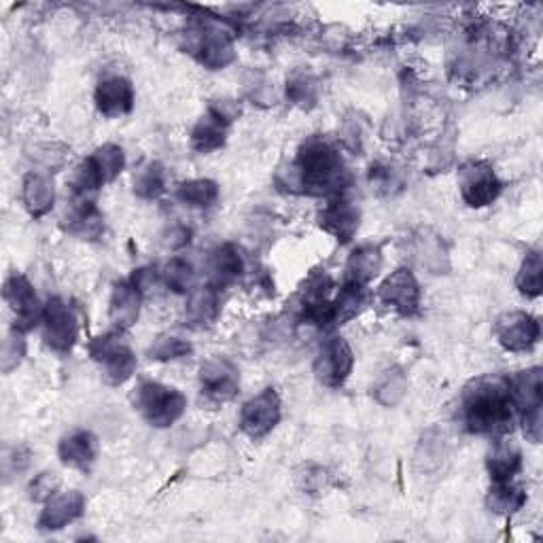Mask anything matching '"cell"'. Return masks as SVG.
I'll list each match as a JSON object with an SVG mask.
<instances>
[{"label":"cell","mask_w":543,"mask_h":543,"mask_svg":"<svg viewBox=\"0 0 543 543\" xmlns=\"http://www.w3.org/2000/svg\"><path fill=\"white\" fill-rule=\"evenodd\" d=\"M3 297L9 310L15 314V329H20L26 334V331L41 325L45 304H41L37 291H34L32 283L24 274L13 272L5 280Z\"/></svg>","instance_id":"cell-10"},{"label":"cell","mask_w":543,"mask_h":543,"mask_svg":"<svg viewBox=\"0 0 543 543\" xmlns=\"http://www.w3.org/2000/svg\"><path fill=\"white\" fill-rule=\"evenodd\" d=\"M459 189L461 198L471 208H484L497 202L503 191V183L497 177L495 168L488 162L474 160L461 166L459 170Z\"/></svg>","instance_id":"cell-8"},{"label":"cell","mask_w":543,"mask_h":543,"mask_svg":"<svg viewBox=\"0 0 543 543\" xmlns=\"http://www.w3.org/2000/svg\"><path fill=\"white\" fill-rule=\"evenodd\" d=\"M297 480H300V486H302L304 493L317 495V493H321V490H325L327 474H325L323 467L308 465V467H304V474L297 476Z\"/></svg>","instance_id":"cell-42"},{"label":"cell","mask_w":543,"mask_h":543,"mask_svg":"<svg viewBox=\"0 0 543 543\" xmlns=\"http://www.w3.org/2000/svg\"><path fill=\"white\" fill-rule=\"evenodd\" d=\"M143 306V291L132 280H119L113 287L109 302V321L117 331H126L136 325Z\"/></svg>","instance_id":"cell-19"},{"label":"cell","mask_w":543,"mask_h":543,"mask_svg":"<svg viewBox=\"0 0 543 543\" xmlns=\"http://www.w3.org/2000/svg\"><path fill=\"white\" fill-rule=\"evenodd\" d=\"M486 503L490 507V512L501 514V516H512L518 510H522L524 503H527V493L524 488L512 482H493V488L486 497Z\"/></svg>","instance_id":"cell-28"},{"label":"cell","mask_w":543,"mask_h":543,"mask_svg":"<svg viewBox=\"0 0 543 543\" xmlns=\"http://www.w3.org/2000/svg\"><path fill=\"white\" fill-rule=\"evenodd\" d=\"M160 276H162L164 285L170 291H174V293H187V291H191V287H194L196 272H194V266H191L187 259L174 257V259L168 261L166 268L162 270Z\"/></svg>","instance_id":"cell-36"},{"label":"cell","mask_w":543,"mask_h":543,"mask_svg":"<svg viewBox=\"0 0 543 543\" xmlns=\"http://www.w3.org/2000/svg\"><path fill=\"white\" fill-rule=\"evenodd\" d=\"M238 109L230 100L210 104V109L198 119V124L191 130L189 143L198 153H215L227 140V128L238 117Z\"/></svg>","instance_id":"cell-7"},{"label":"cell","mask_w":543,"mask_h":543,"mask_svg":"<svg viewBox=\"0 0 543 543\" xmlns=\"http://www.w3.org/2000/svg\"><path fill=\"white\" fill-rule=\"evenodd\" d=\"M221 302H219V289L213 285H204L198 289L189 291V302H187V321L191 325H213L219 319Z\"/></svg>","instance_id":"cell-26"},{"label":"cell","mask_w":543,"mask_h":543,"mask_svg":"<svg viewBox=\"0 0 543 543\" xmlns=\"http://www.w3.org/2000/svg\"><path fill=\"white\" fill-rule=\"evenodd\" d=\"M512 399L518 408V414L541 408L543 401V372L541 367H529L510 378Z\"/></svg>","instance_id":"cell-25"},{"label":"cell","mask_w":543,"mask_h":543,"mask_svg":"<svg viewBox=\"0 0 543 543\" xmlns=\"http://www.w3.org/2000/svg\"><path fill=\"white\" fill-rule=\"evenodd\" d=\"M355 367L353 348L344 338H331L314 359V376L329 389H340Z\"/></svg>","instance_id":"cell-12"},{"label":"cell","mask_w":543,"mask_h":543,"mask_svg":"<svg viewBox=\"0 0 543 543\" xmlns=\"http://www.w3.org/2000/svg\"><path fill=\"white\" fill-rule=\"evenodd\" d=\"M85 512V497L79 490H66V493H56L45 501L43 512L37 520V527L45 533L62 531L68 524L79 520Z\"/></svg>","instance_id":"cell-16"},{"label":"cell","mask_w":543,"mask_h":543,"mask_svg":"<svg viewBox=\"0 0 543 543\" xmlns=\"http://www.w3.org/2000/svg\"><path fill=\"white\" fill-rule=\"evenodd\" d=\"M520 420H522L524 435H527L533 444H539L541 442V431H543V427H541V420H543L541 408H533L529 412L520 414Z\"/></svg>","instance_id":"cell-43"},{"label":"cell","mask_w":543,"mask_h":543,"mask_svg":"<svg viewBox=\"0 0 543 543\" xmlns=\"http://www.w3.org/2000/svg\"><path fill=\"white\" fill-rule=\"evenodd\" d=\"M461 418L469 433L495 440L510 435L520 418L510 391V376L484 374L471 380L461 395Z\"/></svg>","instance_id":"cell-1"},{"label":"cell","mask_w":543,"mask_h":543,"mask_svg":"<svg viewBox=\"0 0 543 543\" xmlns=\"http://www.w3.org/2000/svg\"><path fill=\"white\" fill-rule=\"evenodd\" d=\"M177 198L191 208H210L219 200V185L210 179H191L177 187Z\"/></svg>","instance_id":"cell-32"},{"label":"cell","mask_w":543,"mask_h":543,"mask_svg":"<svg viewBox=\"0 0 543 543\" xmlns=\"http://www.w3.org/2000/svg\"><path fill=\"white\" fill-rule=\"evenodd\" d=\"M516 287L524 297H539L543 291V259L539 251H531L524 257L516 276Z\"/></svg>","instance_id":"cell-33"},{"label":"cell","mask_w":543,"mask_h":543,"mask_svg":"<svg viewBox=\"0 0 543 543\" xmlns=\"http://www.w3.org/2000/svg\"><path fill=\"white\" fill-rule=\"evenodd\" d=\"M94 102L100 115L109 119L124 117L134 109V87L126 77H107L98 83Z\"/></svg>","instance_id":"cell-17"},{"label":"cell","mask_w":543,"mask_h":543,"mask_svg":"<svg viewBox=\"0 0 543 543\" xmlns=\"http://www.w3.org/2000/svg\"><path fill=\"white\" fill-rule=\"evenodd\" d=\"M191 353H194V346L179 336H160L147 350L151 361H177Z\"/></svg>","instance_id":"cell-37"},{"label":"cell","mask_w":543,"mask_h":543,"mask_svg":"<svg viewBox=\"0 0 543 543\" xmlns=\"http://www.w3.org/2000/svg\"><path fill=\"white\" fill-rule=\"evenodd\" d=\"M370 183L376 187L380 194H393V189L401 187V181L397 177V172L391 166L376 164L370 168Z\"/></svg>","instance_id":"cell-41"},{"label":"cell","mask_w":543,"mask_h":543,"mask_svg":"<svg viewBox=\"0 0 543 543\" xmlns=\"http://www.w3.org/2000/svg\"><path fill=\"white\" fill-rule=\"evenodd\" d=\"M408 389H410L408 374L401 370V367H389L387 372H382L376 378L372 387V397L384 408H395L404 401Z\"/></svg>","instance_id":"cell-27"},{"label":"cell","mask_w":543,"mask_h":543,"mask_svg":"<svg viewBox=\"0 0 543 543\" xmlns=\"http://www.w3.org/2000/svg\"><path fill=\"white\" fill-rule=\"evenodd\" d=\"M293 185L308 196H342L350 177L340 149L323 136H310L291 166Z\"/></svg>","instance_id":"cell-2"},{"label":"cell","mask_w":543,"mask_h":543,"mask_svg":"<svg viewBox=\"0 0 543 543\" xmlns=\"http://www.w3.org/2000/svg\"><path fill=\"white\" fill-rule=\"evenodd\" d=\"M90 157H92L94 166L98 168L104 185L113 183L119 177V174L124 172V168H126V153H124V149H121L119 145H113V143H107V145L98 147Z\"/></svg>","instance_id":"cell-34"},{"label":"cell","mask_w":543,"mask_h":543,"mask_svg":"<svg viewBox=\"0 0 543 543\" xmlns=\"http://www.w3.org/2000/svg\"><path fill=\"white\" fill-rule=\"evenodd\" d=\"M104 185L98 168L94 166L92 157H85L83 162H79L73 168V174L68 179V187L73 191L75 200H92L96 191Z\"/></svg>","instance_id":"cell-30"},{"label":"cell","mask_w":543,"mask_h":543,"mask_svg":"<svg viewBox=\"0 0 543 543\" xmlns=\"http://www.w3.org/2000/svg\"><path fill=\"white\" fill-rule=\"evenodd\" d=\"M283 416V401L276 389H264L259 395L251 397L240 410V429L251 440H261L270 435Z\"/></svg>","instance_id":"cell-11"},{"label":"cell","mask_w":543,"mask_h":543,"mask_svg":"<svg viewBox=\"0 0 543 543\" xmlns=\"http://www.w3.org/2000/svg\"><path fill=\"white\" fill-rule=\"evenodd\" d=\"M210 283L215 289L223 291L225 287L234 285L236 280L244 272V259L234 244H223L219 247L213 257H210Z\"/></svg>","instance_id":"cell-24"},{"label":"cell","mask_w":543,"mask_h":543,"mask_svg":"<svg viewBox=\"0 0 543 543\" xmlns=\"http://www.w3.org/2000/svg\"><path fill=\"white\" fill-rule=\"evenodd\" d=\"M90 357L100 365L102 378L111 387L126 384L136 372V355L130 342L124 338V331L98 336L90 342Z\"/></svg>","instance_id":"cell-4"},{"label":"cell","mask_w":543,"mask_h":543,"mask_svg":"<svg viewBox=\"0 0 543 543\" xmlns=\"http://www.w3.org/2000/svg\"><path fill=\"white\" fill-rule=\"evenodd\" d=\"M64 221L66 230L81 240H96L104 232V217L92 200H75Z\"/></svg>","instance_id":"cell-23"},{"label":"cell","mask_w":543,"mask_h":543,"mask_svg":"<svg viewBox=\"0 0 543 543\" xmlns=\"http://www.w3.org/2000/svg\"><path fill=\"white\" fill-rule=\"evenodd\" d=\"M384 266V257L378 244H361L353 253L348 255L344 268V283L355 285H370L380 274Z\"/></svg>","instance_id":"cell-21"},{"label":"cell","mask_w":543,"mask_h":543,"mask_svg":"<svg viewBox=\"0 0 543 543\" xmlns=\"http://www.w3.org/2000/svg\"><path fill=\"white\" fill-rule=\"evenodd\" d=\"M495 336L497 342L510 350V353H529L539 342L541 327L539 321L529 312L512 310L503 312L495 321Z\"/></svg>","instance_id":"cell-13"},{"label":"cell","mask_w":543,"mask_h":543,"mask_svg":"<svg viewBox=\"0 0 543 543\" xmlns=\"http://www.w3.org/2000/svg\"><path fill=\"white\" fill-rule=\"evenodd\" d=\"M24 357H26L24 331L13 329L3 344V357H0V361H3V372L5 374L13 372L15 367L24 361Z\"/></svg>","instance_id":"cell-38"},{"label":"cell","mask_w":543,"mask_h":543,"mask_svg":"<svg viewBox=\"0 0 543 543\" xmlns=\"http://www.w3.org/2000/svg\"><path fill=\"white\" fill-rule=\"evenodd\" d=\"M380 304L389 306L401 317H412L420 308V285L412 270L399 268L378 287Z\"/></svg>","instance_id":"cell-14"},{"label":"cell","mask_w":543,"mask_h":543,"mask_svg":"<svg viewBox=\"0 0 543 543\" xmlns=\"http://www.w3.org/2000/svg\"><path fill=\"white\" fill-rule=\"evenodd\" d=\"M185 49L210 70H221L236 60L232 34L210 22H198L187 32Z\"/></svg>","instance_id":"cell-5"},{"label":"cell","mask_w":543,"mask_h":543,"mask_svg":"<svg viewBox=\"0 0 543 543\" xmlns=\"http://www.w3.org/2000/svg\"><path fill=\"white\" fill-rule=\"evenodd\" d=\"M58 488H60V478L56 474H51V471H43V474L34 476V480L30 482L28 493H30L32 501L45 503L47 499H51L58 493Z\"/></svg>","instance_id":"cell-40"},{"label":"cell","mask_w":543,"mask_h":543,"mask_svg":"<svg viewBox=\"0 0 543 543\" xmlns=\"http://www.w3.org/2000/svg\"><path fill=\"white\" fill-rule=\"evenodd\" d=\"M98 452H100L98 437L85 429H73L66 433L58 444L60 461L66 467L77 471H90L98 461Z\"/></svg>","instance_id":"cell-18"},{"label":"cell","mask_w":543,"mask_h":543,"mask_svg":"<svg viewBox=\"0 0 543 543\" xmlns=\"http://www.w3.org/2000/svg\"><path fill=\"white\" fill-rule=\"evenodd\" d=\"M43 340L56 353H70L79 340V319L75 310L60 297H51L43 308Z\"/></svg>","instance_id":"cell-6"},{"label":"cell","mask_w":543,"mask_h":543,"mask_svg":"<svg viewBox=\"0 0 543 543\" xmlns=\"http://www.w3.org/2000/svg\"><path fill=\"white\" fill-rule=\"evenodd\" d=\"M22 202L30 217L41 219L56 204V187L41 172H28L22 183Z\"/></svg>","instance_id":"cell-22"},{"label":"cell","mask_w":543,"mask_h":543,"mask_svg":"<svg viewBox=\"0 0 543 543\" xmlns=\"http://www.w3.org/2000/svg\"><path fill=\"white\" fill-rule=\"evenodd\" d=\"M367 287L355 283H342L338 295L334 297V314L336 325H344L359 317L361 310L367 306Z\"/></svg>","instance_id":"cell-29"},{"label":"cell","mask_w":543,"mask_h":543,"mask_svg":"<svg viewBox=\"0 0 543 543\" xmlns=\"http://www.w3.org/2000/svg\"><path fill=\"white\" fill-rule=\"evenodd\" d=\"M166 191V170L160 162H149L134 174V194L140 200H157Z\"/></svg>","instance_id":"cell-31"},{"label":"cell","mask_w":543,"mask_h":543,"mask_svg":"<svg viewBox=\"0 0 543 543\" xmlns=\"http://www.w3.org/2000/svg\"><path fill=\"white\" fill-rule=\"evenodd\" d=\"M287 96L293 100V104L306 107V104H314V100H317V85L310 77L297 75L287 83Z\"/></svg>","instance_id":"cell-39"},{"label":"cell","mask_w":543,"mask_h":543,"mask_svg":"<svg viewBox=\"0 0 543 543\" xmlns=\"http://www.w3.org/2000/svg\"><path fill=\"white\" fill-rule=\"evenodd\" d=\"M486 469L490 480L497 482H512L522 469V450L520 446L510 440V437H497L493 448H490L486 457Z\"/></svg>","instance_id":"cell-20"},{"label":"cell","mask_w":543,"mask_h":543,"mask_svg":"<svg viewBox=\"0 0 543 543\" xmlns=\"http://www.w3.org/2000/svg\"><path fill=\"white\" fill-rule=\"evenodd\" d=\"M361 225V210L357 204L344 196L329 198V202L319 210V227L338 242L346 244L353 240Z\"/></svg>","instance_id":"cell-15"},{"label":"cell","mask_w":543,"mask_h":543,"mask_svg":"<svg viewBox=\"0 0 543 543\" xmlns=\"http://www.w3.org/2000/svg\"><path fill=\"white\" fill-rule=\"evenodd\" d=\"M416 253L420 257V264H423L427 270H431L433 274H446V270H448V253H446L440 238L423 234L418 238Z\"/></svg>","instance_id":"cell-35"},{"label":"cell","mask_w":543,"mask_h":543,"mask_svg":"<svg viewBox=\"0 0 543 543\" xmlns=\"http://www.w3.org/2000/svg\"><path fill=\"white\" fill-rule=\"evenodd\" d=\"M132 401L134 410L155 429L172 427L187 410V397L179 389L153 380L138 384Z\"/></svg>","instance_id":"cell-3"},{"label":"cell","mask_w":543,"mask_h":543,"mask_svg":"<svg viewBox=\"0 0 543 543\" xmlns=\"http://www.w3.org/2000/svg\"><path fill=\"white\" fill-rule=\"evenodd\" d=\"M200 391L206 404L223 406L240 391V372L227 357H213L200 367Z\"/></svg>","instance_id":"cell-9"}]
</instances>
